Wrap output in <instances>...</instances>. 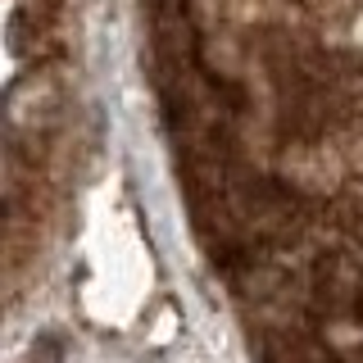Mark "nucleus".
Instances as JSON below:
<instances>
[{"label": "nucleus", "instance_id": "1", "mask_svg": "<svg viewBox=\"0 0 363 363\" xmlns=\"http://www.w3.org/2000/svg\"><path fill=\"white\" fill-rule=\"evenodd\" d=\"M300 309L318 327H363V236L345 232L309 259Z\"/></svg>", "mask_w": 363, "mask_h": 363}]
</instances>
